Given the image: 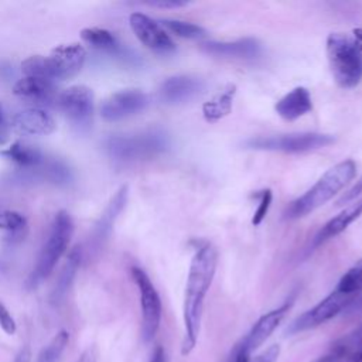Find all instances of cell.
<instances>
[{
	"mask_svg": "<svg viewBox=\"0 0 362 362\" xmlns=\"http://www.w3.org/2000/svg\"><path fill=\"white\" fill-rule=\"evenodd\" d=\"M218 263V252L214 245L204 242L197 246L192 256L189 272L187 277L184 296V338L181 345V355H189L198 341L201 317L205 296L211 287Z\"/></svg>",
	"mask_w": 362,
	"mask_h": 362,
	"instance_id": "6da1fadb",
	"label": "cell"
},
{
	"mask_svg": "<svg viewBox=\"0 0 362 362\" xmlns=\"http://www.w3.org/2000/svg\"><path fill=\"white\" fill-rule=\"evenodd\" d=\"M355 174L356 164L354 160H344L335 164L325 171L308 191L290 204L286 215L293 219L308 215L332 199L355 177Z\"/></svg>",
	"mask_w": 362,
	"mask_h": 362,
	"instance_id": "7a4b0ae2",
	"label": "cell"
},
{
	"mask_svg": "<svg viewBox=\"0 0 362 362\" xmlns=\"http://www.w3.org/2000/svg\"><path fill=\"white\" fill-rule=\"evenodd\" d=\"M86 59L85 48L78 44H62L54 48L49 55H33L23 61L21 69L25 76L42 78L55 82L75 76Z\"/></svg>",
	"mask_w": 362,
	"mask_h": 362,
	"instance_id": "3957f363",
	"label": "cell"
},
{
	"mask_svg": "<svg viewBox=\"0 0 362 362\" xmlns=\"http://www.w3.org/2000/svg\"><path fill=\"white\" fill-rule=\"evenodd\" d=\"M168 148L170 137L160 129H147L132 134H116L106 141L109 156L119 163L154 158Z\"/></svg>",
	"mask_w": 362,
	"mask_h": 362,
	"instance_id": "277c9868",
	"label": "cell"
},
{
	"mask_svg": "<svg viewBox=\"0 0 362 362\" xmlns=\"http://www.w3.org/2000/svg\"><path fill=\"white\" fill-rule=\"evenodd\" d=\"M74 233V221L66 211H59L51 225L49 235L42 245L40 255L37 257L35 266L30 273L25 286L33 290L45 280L57 266L61 256L65 253L69 240Z\"/></svg>",
	"mask_w": 362,
	"mask_h": 362,
	"instance_id": "5b68a950",
	"label": "cell"
},
{
	"mask_svg": "<svg viewBox=\"0 0 362 362\" xmlns=\"http://www.w3.org/2000/svg\"><path fill=\"white\" fill-rule=\"evenodd\" d=\"M362 51L352 37L344 33H331L327 38V57L335 82L349 89L362 78Z\"/></svg>",
	"mask_w": 362,
	"mask_h": 362,
	"instance_id": "8992f818",
	"label": "cell"
},
{
	"mask_svg": "<svg viewBox=\"0 0 362 362\" xmlns=\"http://www.w3.org/2000/svg\"><path fill=\"white\" fill-rule=\"evenodd\" d=\"M335 141L332 134L325 133H290L280 136H260L245 141L246 148L280 153H307L321 147H327Z\"/></svg>",
	"mask_w": 362,
	"mask_h": 362,
	"instance_id": "52a82bcc",
	"label": "cell"
},
{
	"mask_svg": "<svg viewBox=\"0 0 362 362\" xmlns=\"http://www.w3.org/2000/svg\"><path fill=\"white\" fill-rule=\"evenodd\" d=\"M133 281L136 283L140 294V307H141V337L144 342H150L161 322V298L154 284L151 283L147 273L140 267H132L130 270Z\"/></svg>",
	"mask_w": 362,
	"mask_h": 362,
	"instance_id": "ba28073f",
	"label": "cell"
},
{
	"mask_svg": "<svg viewBox=\"0 0 362 362\" xmlns=\"http://www.w3.org/2000/svg\"><path fill=\"white\" fill-rule=\"evenodd\" d=\"M352 296L342 294L337 290L329 293L325 298H322L320 303H317L310 310L304 311L301 315H298L288 327L287 334H298L308 329H313L329 320H332L335 315H338L351 301Z\"/></svg>",
	"mask_w": 362,
	"mask_h": 362,
	"instance_id": "9c48e42d",
	"label": "cell"
},
{
	"mask_svg": "<svg viewBox=\"0 0 362 362\" xmlns=\"http://www.w3.org/2000/svg\"><path fill=\"white\" fill-rule=\"evenodd\" d=\"M57 105L75 126H88L93 115V92L85 85L69 86L57 96Z\"/></svg>",
	"mask_w": 362,
	"mask_h": 362,
	"instance_id": "30bf717a",
	"label": "cell"
},
{
	"mask_svg": "<svg viewBox=\"0 0 362 362\" xmlns=\"http://www.w3.org/2000/svg\"><path fill=\"white\" fill-rule=\"evenodd\" d=\"M148 106V96L139 89H124L110 95L100 107L106 122H119L143 112Z\"/></svg>",
	"mask_w": 362,
	"mask_h": 362,
	"instance_id": "8fae6325",
	"label": "cell"
},
{
	"mask_svg": "<svg viewBox=\"0 0 362 362\" xmlns=\"http://www.w3.org/2000/svg\"><path fill=\"white\" fill-rule=\"evenodd\" d=\"M130 27L139 41L148 49L158 54H168L175 49V44L167 31L151 17L143 13H133L129 18Z\"/></svg>",
	"mask_w": 362,
	"mask_h": 362,
	"instance_id": "7c38bea8",
	"label": "cell"
},
{
	"mask_svg": "<svg viewBox=\"0 0 362 362\" xmlns=\"http://www.w3.org/2000/svg\"><path fill=\"white\" fill-rule=\"evenodd\" d=\"M290 307H291V301H286L280 307L263 314L253 324V327L242 339V342L238 345V348L246 351L247 354H252L253 351L260 348L269 339V337L274 332V329L280 325V322L284 320Z\"/></svg>",
	"mask_w": 362,
	"mask_h": 362,
	"instance_id": "4fadbf2b",
	"label": "cell"
},
{
	"mask_svg": "<svg viewBox=\"0 0 362 362\" xmlns=\"http://www.w3.org/2000/svg\"><path fill=\"white\" fill-rule=\"evenodd\" d=\"M204 90V82L191 75L167 78L158 89L160 99L167 105H180L198 96Z\"/></svg>",
	"mask_w": 362,
	"mask_h": 362,
	"instance_id": "5bb4252c",
	"label": "cell"
},
{
	"mask_svg": "<svg viewBox=\"0 0 362 362\" xmlns=\"http://www.w3.org/2000/svg\"><path fill=\"white\" fill-rule=\"evenodd\" d=\"M10 126L17 133L30 136H47L51 134L57 127L54 117L38 107H30L17 112L11 117Z\"/></svg>",
	"mask_w": 362,
	"mask_h": 362,
	"instance_id": "9a60e30c",
	"label": "cell"
},
{
	"mask_svg": "<svg viewBox=\"0 0 362 362\" xmlns=\"http://www.w3.org/2000/svg\"><path fill=\"white\" fill-rule=\"evenodd\" d=\"M127 201V187L123 185L117 189V192L112 197L110 202L107 204V206L105 208L103 214L100 215L99 221L95 225V229L92 232V238H90V245L98 250L105 240L109 238L112 229H113V223L117 218V215L122 212V209L124 208Z\"/></svg>",
	"mask_w": 362,
	"mask_h": 362,
	"instance_id": "2e32d148",
	"label": "cell"
},
{
	"mask_svg": "<svg viewBox=\"0 0 362 362\" xmlns=\"http://www.w3.org/2000/svg\"><path fill=\"white\" fill-rule=\"evenodd\" d=\"M202 51L216 57H228V58H255L260 54V42L255 38H242L229 42L209 41L202 44Z\"/></svg>",
	"mask_w": 362,
	"mask_h": 362,
	"instance_id": "e0dca14e",
	"label": "cell"
},
{
	"mask_svg": "<svg viewBox=\"0 0 362 362\" xmlns=\"http://www.w3.org/2000/svg\"><path fill=\"white\" fill-rule=\"evenodd\" d=\"M277 115L284 120H296L310 110H313V102L310 90L304 86H297L280 98L274 106Z\"/></svg>",
	"mask_w": 362,
	"mask_h": 362,
	"instance_id": "ac0fdd59",
	"label": "cell"
},
{
	"mask_svg": "<svg viewBox=\"0 0 362 362\" xmlns=\"http://www.w3.org/2000/svg\"><path fill=\"white\" fill-rule=\"evenodd\" d=\"M362 215V199L352 202L345 209H342L338 215L331 218L314 236L313 245L320 246L324 242L338 236L342 233L354 221H356Z\"/></svg>",
	"mask_w": 362,
	"mask_h": 362,
	"instance_id": "d6986e66",
	"label": "cell"
},
{
	"mask_svg": "<svg viewBox=\"0 0 362 362\" xmlns=\"http://www.w3.org/2000/svg\"><path fill=\"white\" fill-rule=\"evenodd\" d=\"M13 92L14 95L25 99L51 100L55 93V85L52 81H48V79L24 76L14 83Z\"/></svg>",
	"mask_w": 362,
	"mask_h": 362,
	"instance_id": "ffe728a7",
	"label": "cell"
},
{
	"mask_svg": "<svg viewBox=\"0 0 362 362\" xmlns=\"http://www.w3.org/2000/svg\"><path fill=\"white\" fill-rule=\"evenodd\" d=\"M0 154L24 170H31L40 165L47 158L37 147L23 141L13 143L7 150H3Z\"/></svg>",
	"mask_w": 362,
	"mask_h": 362,
	"instance_id": "44dd1931",
	"label": "cell"
},
{
	"mask_svg": "<svg viewBox=\"0 0 362 362\" xmlns=\"http://www.w3.org/2000/svg\"><path fill=\"white\" fill-rule=\"evenodd\" d=\"M81 264V250L78 247H75L69 256H68V260L64 266V269L61 270L58 279H57V283L54 286V290L51 293V301L54 304H58L66 294L76 272H78V267Z\"/></svg>",
	"mask_w": 362,
	"mask_h": 362,
	"instance_id": "7402d4cb",
	"label": "cell"
},
{
	"mask_svg": "<svg viewBox=\"0 0 362 362\" xmlns=\"http://www.w3.org/2000/svg\"><path fill=\"white\" fill-rule=\"evenodd\" d=\"M235 95V86H229L226 90L218 93L209 102H205L202 106V113L206 122H216L223 116L230 113L232 100Z\"/></svg>",
	"mask_w": 362,
	"mask_h": 362,
	"instance_id": "603a6c76",
	"label": "cell"
},
{
	"mask_svg": "<svg viewBox=\"0 0 362 362\" xmlns=\"http://www.w3.org/2000/svg\"><path fill=\"white\" fill-rule=\"evenodd\" d=\"M81 37L83 41H86L88 44H90L95 48L103 49V51H117L119 49V42L115 38V35L105 30V28H98V27H89V28H83L81 31Z\"/></svg>",
	"mask_w": 362,
	"mask_h": 362,
	"instance_id": "cb8c5ba5",
	"label": "cell"
},
{
	"mask_svg": "<svg viewBox=\"0 0 362 362\" xmlns=\"http://www.w3.org/2000/svg\"><path fill=\"white\" fill-rule=\"evenodd\" d=\"M0 229L10 233V240H21L27 232V219L23 214L16 211L0 212Z\"/></svg>",
	"mask_w": 362,
	"mask_h": 362,
	"instance_id": "d4e9b609",
	"label": "cell"
},
{
	"mask_svg": "<svg viewBox=\"0 0 362 362\" xmlns=\"http://www.w3.org/2000/svg\"><path fill=\"white\" fill-rule=\"evenodd\" d=\"M335 290L352 297L362 290V259L342 274Z\"/></svg>",
	"mask_w": 362,
	"mask_h": 362,
	"instance_id": "484cf974",
	"label": "cell"
},
{
	"mask_svg": "<svg viewBox=\"0 0 362 362\" xmlns=\"http://www.w3.org/2000/svg\"><path fill=\"white\" fill-rule=\"evenodd\" d=\"M69 342V334L68 331L62 329L57 335L52 337V339L41 349L38 354L37 362H58L59 356L62 355L64 349L66 348Z\"/></svg>",
	"mask_w": 362,
	"mask_h": 362,
	"instance_id": "4316f807",
	"label": "cell"
},
{
	"mask_svg": "<svg viewBox=\"0 0 362 362\" xmlns=\"http://www.w3.org/2000/svg\"><path fill=\"white\" fill-rule=\"evenodd\" d=\"M163 27L168 28L171 33H174L178 37L182 38H189V40H197V38H202L206 31L194 23H188V21H181V20H163L161 21Z\"/></svg>",
	"mask_w": 362,
	"mask_h": 362,
	"instance_id": "83f0119b",
	"label": "cell"
},
{
	"mask_svg": "<svg viewBox=\"0 0 362 362\" xmlns=\"http://www.w3.org/2000/svg\"><path fill=\"white\" fill-rule=\"evenodd\" d=\"M272 198H273V195H272V191L269 188L260 191V194H259V205H257V208H256V211L253 214L252 225L259 226L263 222L264 216L269 212V208H270V204H272Z\"/></svg>",
	"mask_w": 362,
	"mask_h": 362,
	"instance_id": "f1b7e54d",
	"label": "cell"
},
{
	"mask_svg": "<svg viewBox=\"0 0 362 362\" xmlns=\"http://www.w3.org/2000/svg\"><path fill=\"white\" fill-rule=\"evenodd\" d=\"M0 327L8 335H13L16 332V329H17L14 318L11 317L10 311L6 308V305L1 301H0Z\"/></svg>",
	"mask_w": 362,
	"mask_h": 362,
	"instance_id": "f546056e",
	"label": "cell"
},
{
	"mask_svg": "<svg viewBox=\"0 0 362 362\" xmlns=\"http://www.w3.org/2000/svg\"><path fill=\"white\" fill-rule=\"evenodd\" d=\"M279 355H280V346L277 344H273L267 349H264L262 354L255 356V359L250 362H276Z\"/></svg>",
	"mask_w": 362,
	"mask_h": 362,
	"instance_id": "4dcf8cb0",
	"label": "cell"
},
{
	"mask_svg": "<svg viewBox=\"0 0 362 362\" xmlns=\"http://www.w3.org/2000/svg\"><path fill=\"white\" fill-rule=\"evenodd\" d=\"M362 194V175L359 177V180L354 184L352 188H349L342 197L341 199L338 201L339 205H344V204H348V202H355L356 198Z\"/></svg>",
	"mask_w": 362,
	"mask_h": 362,
	"instance_id": "1f68e13d",
	"label": "cell"
},
{
	"mask_svg": "<svg viewBox=\"0 0 362 362\" xmlns=\"http://www.w3.org/2000/svg\"><path fill=\"white\" fill-rule=\"evenodd\" d=\"M147 4L153 6V7H160V8H177V7L187 6L188 1H185V0H153V1H147Z\"/></svg>",
	"mask_w": 362,
	"mask_h": 362,
	"instance_id": "d6a6232c",
	"label": "cell"
},
{
	"mask_svg": "<svg viewBox=\"0 0 362 362\" xmlns=\"http://www.w3.org/2000/svg\"><path fill=\"white\" fill-rule=\"evenodd\" d=\"M8 134H10V123L7 122L4 110H3V107L0 105V146L7 143Z\"/></svg>",
	"mask_w": 362,
	"mask_h": 362,
	"instance_id": "836d02e7",
	"label": "cell"
},
{
	"mask_svg": "<svg viewBox=\"0 0 362 362\" xmlns=\"http://www.w3.org/2000/svg\"><path fill=\"white\" fill-rule=\"evenodd\" d=\"M341 358V354H338L334 349H329V352H327L325 355L318 356L317 359H314L313 362H338Z\"/></svg>",
	"mask_w": 362,
	"mask_h": 362,
	"instance_id": "e575fe53",
	"label": "cell"
},
{
	"mask_svg": "<svg viewBox=\"0 0 362 362\" xmlns=\"http://www.w3.org/2000/svg\"><path fill=\"white\" fill-rule=\"evenodd\" d=\"M150 362H167L165 359V351L161 345H157L151 354V358H150Z\"/></svg>",
	"mask_w": 362,
	"mask_h": 362,
	"instance_id": "d590c367",
	"label": "cell"
},
{
	"mask_svg": "<svg viewBox=\"0 0 362 362\" xmlns=\"http://www.w3.org/2000/svg\"><path fill=\"white\" fill-rule=\"evenodd\" d=\"M78 362H96V352L93 348H88L79 358Z\"/></svg>",
	"mask_w": 362,
	"mask_h": 362,
	"instance_id": "8d00e7d4",
	"label": "cell"
},
{
	"mask_svg": "<svg viewBox=\"0 0 362 362\" xmlns=\"http://www.w3.org/2000/svg\"><path fill=\"white\" fill-rule=\"evenodd\" d=\"M233 362H250V354H247L246 351L236 348V354H235V361Z\"/></svg>",
	"mask_w": 362,
	"mask_h": 362,
	"instance_id": "74e56055",
	"label": "cell"
},
{
	"mask_svg": "<svg viewBox=\"0 0 362 362\" xmlns=\"http://www.w3.org/2000/svg\"><path fill=\"white\" fill-rule=\"evenodd\" d=\"M352 33H354L352 38H354L356 47L362 51V28H355Z\"/></svg>",
	"mask_w": 362,
	"mask_h": 362,
	"instance_id": "f35d334b",
	"label": "cell"
},
{
	"mask_svg": "<svg viewBox=\"0 0 362 362\" xmlns=\"http://www.w3.org/2000/svg\"><path fill=\"white\" fill-rule=\"evenodd\" d=\"M349 335H351L352 338H355L356 342H358V339H359V342H362V325H359V327L355 328L352 332H349Z\"/></svg>",
	"mask_w": 362,
	"mask_h": 362,
	"instance_id": "ab89813d",
	"label": "cell"
},
{
	"mask_svg": "<svg viewBox=\"0 0 362 362\" xmlns=\"http://www.w3.org/2000/svg\"><path fill=\"white\" fill-rule=\"evenodd\" d=\"M16 362H28V356L25 355V352H21V355H18Z\"/></svg>",
	"mask_w": 362,
	"mask_h": 362,
	"instance_id": "60d3db41",
	"label": "cell"
},
{
	"mask_svg": "<svg viewBox=\"0 0 362 362\" xmlns=\"http://www.w3.org/2000/svg\"><path fill=\"white\" fill-rule=\"evenodd\" d=\"M359 308L362 310V300H361V303H359Z\"/></svg>",
	"mask_w": 362,
	"mask_h": 362,
	"instance_id": "b9f144b4",
	"label": "cell"
}]
</instances>
